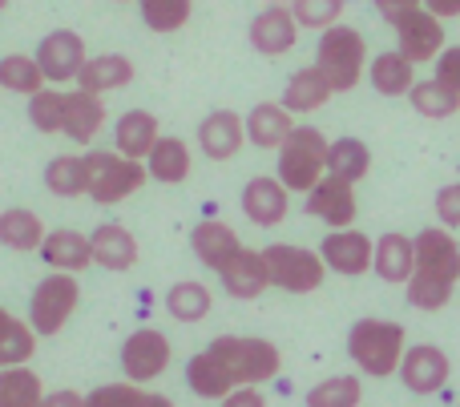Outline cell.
<instances>
[{"label": "cell", "instance_id": "cell-50", "mask_svg": "<svg viewBox=\"0 0 460 407\" xmlns=\"http://www.w3.org/2000/svg\"><path fill=\"white\" fill-rule=\"evenodd\" d=\"M142 407H174V400H166V395H154V392H146V395H142Z\"/></svg>", "mask_w": 460, "mask_h": 407}, {"label": "cell", "instance_id": "cell-48", "mask_svg": "<svg viewBox=\"0 0 460 407\" xmlns=\"http://www.w3.org/2000/svg\"><path fill=\"white\" fill-rule=\"evenodd\" d=\"M40 407H85V395H77V392H69V387H65V392H49Z\"/></svg>", "mask_w": 460, "mask_h": 407}, {"label": "cell", "instance_id": "cell-27", "mask_svg": "<svg viewBox=\"0 0 460 407\" xmlns=\"http://www.w3.org/2000/svg\"><path fill=\"white\" fill-rule=\"evenodd\" d=\"M332 93L335 89L327 85V77L315 69V65H307V69H299L291 81H287V89H283V109L287 113H315V109H323L327 101H332Z\"/></svg>", "mask_w": 460, "mask_h": 407}, {"label": "cell", "instance_id": "cell-26", "mask_svg": "<svg viewBox=\"0 0 460 407\" xmlns=\"http://www.w3.org/2000/svg\"><path fill=\"white\" fill-rule=\"evenodd\" d=\"M89 247H93V263H102L105 271H129L137 263V242L126 226L105 222L89 234Z\"/></svg>", "mask_w": 460, "mask_h": 407}, {"label": "cell", "instance_id": "cell-36", "mask_svg": "<svg viewBox=\"0 0 460 407\" xmlns=\"http://www.w3.org/2000/svg\"><path fill=\"white\" fill-rule=\"evenodd\" d=\"M45 186L57 198H81L85 194V158L77 153H61L45 166Z\"/></svg>", "mask_w": 460, "mask_h": 407}, {"label": "cell", "instance_id": "cell-9", "mask_svg": "<svg viewBox=\"0 0 460 407\" xmlns=\"http://www.w3.org/2000/svg\"><path fill=\"white\" fill-rule=\"evenodd\" d=\"M392 29H396V53H404L412 65L437 61V56L445 53V24H440L424 4L412 8V13H404Z\"/></svg>", "mask_w": 460, "mask_h": 407}, {"label": "cell", "instance_id": "cell-14", "mask_svg": "<svg viewBox=\"0 0 460 407\" xmlns=\"http://www.w3.org/2000/svg\"><path fill=\"white\" fill-rule=\"evenodd\" d=\"M412 247H416V271L437 274V279H445V282L456 287V279H460V242L445 230V226H429V230H420L412 238Z\"/></svg>", "mask_w": 460, "mask_h": 407}, {"label": "cell", "instance_id": "cell-19", "mask_svg": "<svg viewBox=\"0 0 460 407\" xmlns=\"http://www.w3.org/2000/svg\"><path fill=\"white\" fill-rule=\"evenodd\" d=\"M190 250H194V258H199L202 266H210V271H223L230 258L243 250V242H238V234L230 230L226 222H218V218H207V222L194 226Z\"/></svg>", "mask_w": 460, "mask_h": 407}, {"label": "cell", "instance_id": "cell-33", "mask_svg": "<svg viewBox=\"0 0 460 407\" xmlns=\"http://www.w3.org/2000/svg\"><path fill=\"white\" fill-rule=\"evenodd\" d=\"M45 403V387L40 376L29 368H4L0 371V407H40Z\"/></svg>", "mask_w": 460, "mask_h": 407}, {"label": "cell", "instance_id": "cell-2", "mask_svg": "<svg viewBox=\"0 0 460 407\" xmlns=\"http://www.w3.org/2000/svg\"><path fill=\"white\" fill-rule=\"evenodd\" d=\"M404 327L388 319H359L356 327L348 331V355L356 359V368L364 376L388 379L400 371V359H404Z\"/></svg>", "mask_w": 460, "mask_h": 407}, {"label": "cell", "instance_id": "cell-1", "mask_svg": "<svg viewBox=\"0 0 460 407\" xmlns=\"http://www.w3.org/2000/svg\"><path fill=\"white\" fill-rule=\"evenodd\" d=\"M283 355L267 339L246 335H218L207 351L186 363V384L199 400H223L238 387H259L279 376Z\"/></svg>", "mask_w": 460, "mask_h": 407}, {"label": "cell", "instance_id": "cell-8", "mask_svg": "<svg viewBox=\"0 0 460 407\" xmlns=\"http://www.w3.org/2000/svg\"><path fill=\"white\" fill-rule=\"evenodd\" d=\"M166 363H170V339L154 327L134 331V335L121 343V376L137 387L154 384V379L166 371Z\"/></svg>", "mask_w": 460, "mask_h": 407}, {"label": "cell", "instance_id": "cell-20", "mask_svg": "<svg viewBox=\"0 0 460 407\" xmlns=\"http://www.w3.org/2000/svg\"><path fill=\"white\" fill-rule=\"evenodd\" d=\"M40 258H45L49 271L77 274L93 263V247H89V234H81V230H53L40 242Z\"/></svg>", "mask_w": 460, "mask_h": 407}, {"label": "cell", "instance_id": "cell-6", "mask_svg": "<svg viewBox=\"0 0 460 407\" xmlns=\"http://www.w3.org/2000/svg\"><path fill=\"white\" fill-rule=\"evenodd\" d=\"M267 258V274H270V287L287 290V295H311V290L323 287L327 279V266L315 250L307 247H291V242H275V247L262 250Z\"/></svg>", "mask_w": 460, "mask_h": 407}, {"label": "cell", "instance_id": "cell-42", "mask_svg": "<svg viewBox=\"0 0 460 407\" xmlns=\"http://www.w3.org/2000/svg\"><path fill=\"white\" fill-rule=\"evenodd\" d=\"M291 16H295V24H303V29L323 32V29H332V24H340L343 0H295Z\"/></svg>", "mask_w": 460, "mask_h": 407}, {"label": "cell", "instance_id": "cell-22", "mask_svg": "<svg viewBox=\"0 0 460 407\" xmlns=\"http://www.w3.org/2000/svg\"><path fill=\"white\" fill-rule=\"evenodd\" d=\"M102 126H105L102 97L85 93V89H73V93H65V129H61V134L69 137V142L89 145L97 134H102Z\"/></svg>", "mask_w": 460, "mask_h": 407}, {"label": "cell", "instance_id": "cell-28", "mask_svg": "<svg viewBox=\"0 0 460 407\" xmlns=\"http://www.w3.org/2000/svg\"><path fill=\"white\" fill-rule=\"evenodd\" d=\"M146 174L162 186H182L190 178V150L182 137H158V145L146 158Z\"/></svg>", "mask_w": 460, "mask_h": 407}, {"label": "cell", "instance_id": "cell-15", "mask_svg": "<svg viewBox=\"0 0 460 407\" xmlns=\"http://www.w3.org/2000/svg\"><path fill=\"white\" fill-rule=\"evenodd\" d=\"M246 37H251V48H254V53H262V56H283V53H291L295 40H299V24H295L291 8L270 4V8H262V13L251 21V32H246Z\"/></svg>", "mask_w": 460, "mask_h": 407}, {"label": "cell", "instance_id": "cell-29", "mask_svg": "<svg viewBox=\"0 0 460 407\" xmlns=\"http://www.w3.org/2000/svg\"><path fill=\"white\" fill-rule=\"evenodd\" d=\"M376 93L380 97H408V89L416 85V65L404 53H380L367 69Z\"/></svg>", "mask_w": 460, "mask_h": 407}, {"label": "cell", "instance_id": "cell-38", "mask_svg": "<svg viewBox=\"0 0 460 407\" xmlns=\"http://www.w3.org/2000/svg\"><path fill=\"white\" fill-rule=\"evenodd\" d=\"M404 295L416 311H445L448 299H453V282L437 279V274H424V271H412V279L404 282Z\"/></svg>", "mask_w": 460, "mask_h": 407}, {"label": "cell", "instance_id": "cell-51", "mask_svg": "<svg viewBox=\"0 0 460 407\" xmlns=\"http://www.w3.org/2000/svg\"><path fill=\"white\" fill-rule=\"evenodd\" d=\"M4 4H8V0H0V8H4Z\"/></svg>", "mask_w": 460, "mask_h": 407}, {"label": "cell", "instance_id": "cell-13", "mask_svg": "<svg viewBox=\"0 0 460 407\" xmlns=\"http://www.w3.org/2000/svg\"><path fill=\"white\" fill-rule=\"evenodd\" d=\"M372 250L376 242L359 230H332L323 242H319V258H323L327 271L343 274V279H359V274L372 266Z\"/></svg>", "mask_w": 460, "mask_h": 407}, {"label": "cell", "instance_id": "cell-11", "mask_svg": "<svg viewBox=\"0 0 460 407\" xmlns=\"http://www.w3.org/2000/svg\"><path fill=\"white\" fill-rule=\"evenodd\" d=\"M356 186L343 182L335 174H323L315 186L307 190V214L327 222L332 230H348L356 222Z\"/></svg>", "mask_w": 460, "mask_h": 407}, {"label": "cell", "instance_id": "cell-45", "mask_svg": "<svg viewBox=\"0 0 460 407\" xmlns=\"http://www.w3.org/2000/svg\"><path fill=\"white\" fill-rule=\"evenodd\" d=\"M437 81L440 85H448L453 93H460V45L445 48V53L437 56Z\"/></svg>", "mask_w": 460, "mask_h": 407}, {"label": "cell", "instance_id": "cell-4", "mask_svg": "<svg viewBox=\"0 0 460 407\" xmlns=\"http://www.w3.org/2000/svg\"><path fill=\"white\" fill-rule=\"evenodd\" d=\"M364 61H367V45L356 29H348V24H332V29L319 32L315 69L323 73L327 85H332L335 93H348V89L359 85Z\"/></svg>", "mask_w": 460, "mask_h": 407}, {"label": "cell", "instance_id": "cell-47", "mask_svg": "<svg viewBox=\"0 0 460 407\" xmlns=\"http://www.w3.org/2000/svg\"><path fill=\"white\" fill-rule=\"evenodd\" d=\"M223 407H267V400H262L254 387H238V392H230V395H223L218 400Z\"/></svg>", "mask_w": 460, "mask_h": 407}, {"label": "cell", "instance_id": "cell-18", "mask_svg": "<svg viewBox=\"0 0 460 407\" xmlns=\"http://www.w3.org/2000/svg\"><path fill=\"white\" fill-rule=\"evenodd\" d=\"M243 214L254 226H279L287 218V186L267 174L251 178L243 186Z\"/></svg>", "mask_w": 460, "mask_h": 407}, {"label": "cell", "instance_id": "cell-41", "mask_svg": "<svg viewBox=\"0 0 460 407\" xmlns=\"http://www.w3.org/2000/svg\"><path fill=\"white\" fill-rule=\"evenodd\" d=\"M142 4V21L154 32H178L190 21V0H137Z\"/></svg>", "mask_w": 460, "mask_h": 407}, {"label": "cell", "instance_id": "cell-12", "mask_svg": "<svg viewBox=\"0 0 460 407\" xmlns=\"http://www.w3.org/2000/svg\"><path fill=\"white\" fill-rule=\"evenodd\" d=\"M400 379L412 395H437L440 387L448 384L453 368H448V355L432 343H420V347H408L404 359H400Z\"/></svg>", "mask_w": 460, "mask_h": 407}, {"label": "cell", "instance_id": "cell-32", "mask_svg": "<svg viewBox=\"0 0 460 407\" xmlns=\"http://www.w3.org/2000/svg\"><path fill=\"white\" fill-rule=\"evenodd\" d=\"M408 101H412V109L420 113V117H432V121H445L460 109V93H453L448 85H440L437 77L416 81V85L408 89Z\"/></svg>", "mask_w": 460, "mask_h": 407}, {"label": "cell", "instance_id": "cell-35", "mask_svg": "<svg viewBox=\"0 0 460 407\" xmlns=\"http://www.w3.org/2000/svg\"><path fill=\"white\" fill-rule=\"evenodd\" d=\"M210 290L202 282H174L166 290V311L174 315L178 323H202L210 315Z\"/></svg>", "mask_w": 460, "mask_h": 407}, {"label": "cell", "instance_id": "cell-31", "mask_svg": "<svg viewBox=\"0 0 460 407\" xmlns=\"http://www.w3.org/2000/svg\"><path fill=\"white\" fill-rule=\"evenodd\" d=\"M367 169H372V150L359 137H340L327 145V174L356 186L359 178H367Z\"/></svg>", "mask_w": 460, "mask_h": 407}, {"label": "cell", "instance_id": "cell-39", "mask_svg": "<svg viewBox=\"0 0 460 407\" xmlns=\"http://www.w3.org/2000/svg\"><path fill=\"white\" fill-rule=\"evenodd\" d=\"M364 387L356 376H327L307 392V407H359Z\"/></svg>", "mask_w": 460, "mask_h": 407}, {"label": "cell", "instance_id": "cell-21", "mask_svg": "<svg viewBox=\"0 0 460 407\" xmlns=\"http://www.w3.org/2000/svg\"><path fill=\"white\" fill-rule=\"evenodd\" d=\"M129 81H134V61L121 53L89 56L77 73V89H85V93H93V97L113 93V89H126Z\"/></svg>", "mask_w": 460, "mask_h": 407}, {"label": "cell", "instance_id": "cell-30", "mask_svg": "<svg viewBox=\"0 0 460 407\" xmlns=\"http://www.w3.org/2000/svg\"><path fill=\"white\" fill-rule=\"evenodd\" d=\"M32 351H37V331L0 307V371L24 368L32 359Z\"/></svg>", "mask_w": 460, "mask_h": 407}, {"label": "cell", "instance_id": "cell-5", "mask_svg": "<svg viewBox=\"0 0 460 407\" xmlns=\"http://www.w3.org/2000/svg\"><path fill=\"white\" fill-rule=\"evenodd\" d=\"M327 169V137L315 126H295L291 137L279 145V182L287 194H307Z\"/></svg>", "mask_w": 460, "mask_h": 407}, {"label": "cell", "instance_id": "cell-46", "mask_svg": "<svg viewBox=\"0 0 460 407\" xmlns=\"http://www.w3.org/2000/svg\"><path fill=\"white\" fill-rule=\"evenodd\" d=\"M372 4H376V13H380L384 21H388V24H396L404 13H412V8H420V0H372Z\"/></svg>", "mask_w": 460, "mask_h": 407}, {"label": "cell", "instance_id": "cell-43", "mask_svg": "<svg viewBox=\"0 0 460 407\" xmlns=\"http://www.w3.org/2000/svg\"><path fill=\"white\" fill-rule=\"evenodd\" d=\"M142 387L137 384H105V387H97V392H89L85 395V407H142Z\"/></svg>", "mask_w": 460, "mask_h": 407}, {"label": "cell", "instance_id": "cell-53", "mask_svg": "<svg viewBox=\"0 0 460 407\" xmlns=\"http://www.w3.org/2000/svg\"><path fill=\"white\" fill-rule=\"evenodd\" d=\"M456 407H460V403H456Z\"/></svg>", "mask_w": 460, "mask_h": 407}, {"label": "cell", "instance_id": "cell-40", "mask_svg": "<svg viewBox=\"0 0 460 407\" xmlns=\"http://www.w3.org/2000/svg\"><path fill=\"white\" fill-rule=\"evenodd\" d=\"M29 121L37 134H61L65 129V93L57 89H40L29 97Z\"/></svg>", "mask_w": 460, "mask_h": 407}, {"label": "cell", "instance_id": "cell-24", "mask_svg": "<svg viewBox=\"0 0 460 407\" xmlns=\"http://www.w3.org/2000/svg\"><path fill=\"white\" fill-rule=\"evenodd\" d=\"M158 117L146 109H129L126 117L118 121V129H113V142H118V153L129 161H146L150 158V150L158 145Z\"/></svg>", "mask_w": 460, "mask_h": 407}, {"label": "cell", "instance_id": "cell-34", "mask_svg": "<svg viewBox=\"0 0 460 407\" xmlns=\"http://www.w3.org/2000/svg\"><path fill=\"white\" fill-rule=\"evenodd\" d=\"M0 242L8 250H21V255L37 250L45 242V226H40V218L32 210H4L0 214Z\"/></svg>", "mask_w": 460, "mask_h": 407}, {"label": "cell", "instance_id": "cell-10", "mask_svg": "<svg viewBox=\"0 0 460 407\" xmlns=\"http://www.w3.org/2000/svg\"><path fill=\"white\" fill-rule=\"evenodd\" d=\"M32 61L40 65L45 81H53V85H65V81H77V73H81V65L89 61V53H85V40H81V32L57 29V32H49V37L37 45V56H32Z\"/></svg>", "mask_w": 460, "mask_h": 407}, {"label": "cell", "instance_id": "cell-25", "mask_svg": "<svg viewBox=\"0 0 460 407\" xmlns=\"http://www.w3.org/2000/svg\"><path fill=\"white\" fill-rule=\"evenodd\" d=\"M372 266H376V274H380L384 282H408V279H412V271H416V247H412V238H408V234L388 230L380 242H376Z\"/></svg>", "mask_w": 460, "mask_h": 407}, {"label": "cell", "instance_id": "cell-52", "mask_svg": "<svg viewBox=\"0 0 460 407\" xmlns=\"http://www.w3.org/2000/svg\"><path fill=\"white\" fill-rule=\"evenodd\" d=\"M118 4H126V0H118Z\"/></svg>", "mask_w": 460, "mask_h": 407}, {"label": "cell", "instance_id": "cell-17", "mask_svg": "<svg viewBox=\"0 0 460 407\" xmlns=\"http://www.w3.org/2000/svg\"><path fill=\"white\" fill-rule=\"evenodd\" d=\"M246 142V129H243V117L230 109H215L210 117H202L199 126V150L207 153L210 161H230Z\"/></svg>", "mask_w": 460, "mask_h": 407}, {"label": "cell", "instance_id": "cell-49", "mask_svg": "<svg viewBox=\"0 0 460 407\" xmlns=\"http://www.w3.org/2000/svg\"><path fill=\"white\" fill-rule=\"evenodd\" d=\"M437 21H448V16H460V0H420Z\"/></svg>", "mask_w": 460, "mask_h": 407}, {"label": "cell", "instance_id": "cell-16", "mask_svg": "<svg viewBox=\"0 0 460 407\" xmlns=\"http://www.w3.org/2000/svg\"><path fill=\"white\" fill-rule=\"evenodd\" d=\"M218 279H223V290L230 299H243V303H251V299H259L262 290L270 287V274H267V258H262V250H238L234 258L218 271Z\"/></svg>", "mask_w": 460, "mask_h": 407}, {"label": "cell", "instance_id": "cell-7", "mask_svg": "<svg viewBox=\"0 0 460 407\" xmlns=\"http://www.w3.org/2000/svg\"><path fill=\"white\" fill-rule=\"evenodd\" d=\"M77 299H81V287L73 274H61V271L45 274L29 299V327L37 335H57L69 323V315L77 311Z\"/></svg>", "mask_w": 460, "mask_h": 407}, {"label": "cell", "instance_id": "cell-37", "mask_svg": "<svg viewBox=\"0 0 460 407\" xmlns=\"http://www.w3.org/2000/svg\"><path fill=\"white\" fill-rule=\"evenodd\" d=\"M0 85L13 89V93L32 97V93L45 89V73H40V65L32 61V56L8 53V56H0Z\"/></svg>", "mask_w": 460, "mask_h": 407}, {"label": "cell", "instance_id": "cell-44", "mask_svg": "<svg viewBox=\"0 0 460 407\" xmlns=\"http://www.w3.org/2000/svg\"><path fill=\"white\" fill-rule=\"evenodd\" d=\"M437 218H440L445 230H456L460 226V182L440 186L437 190Z\"/></svg>", "mask_w": 460, "mask_h": 407}, {"label": "cell", "instance_id": "cell-23", "mask_svg": "<svg viewBox=\"0 0 460 407\" xmlns=\"http://www.w3.org/2000/svg\"><path fill=\"white\" fill-rule=\"evenodd\" d=\"M243 129H246V142L251 145H259V150H279V145L291 137L295 121H291V113H287L283 105L262 101L243 117Z\"/></svg>", "mask_w": 460, "mask_h": 407}, {"label": "cell", "instance_id": "cell-3", "mask_svg": "<svg viewBox=\"0 0 460 407\" xmlns=\"http://www.w3.org/2000/svg\"><path fill=\"white\" fill-rule=\"evenodd\" d=\"M146 166L142 161L121 158L118 150H89L85 153V194L97 206H118L134 190L146 186Z\"/></svg>", "mask_w": 460, "mask_h": 407}]
</instances>
